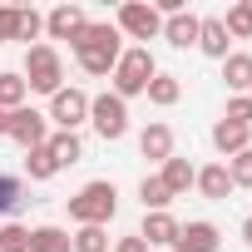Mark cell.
<instances>
[{"instance_id":"9","label":"cell","mask_w":252,"mask_h":252,"mask_svg":"<svg viewBox=\"0 0 252 252\" xmlns=\"http://www.w3.org/2000/svg\"><path fill=\"white\" fill-rule=\"evenodd\" d=\"M222 247V232L208 222V218H193V222H178V237H173V252H218Z\"/></svg>"},{"instance_id":"7","label":"cell","mask_w":252,"mask_h":252,"mask_svg":"<svg viewBox=\"0 0 252 252\" xmlns=\"http://www.w3.org/2000/svg\"><path fill=\"white\" fill-rule=\"evenodd\" d=\"M55 129H64V134H79V124H89V94L84 89H60L55 99H50V114H45Z\"/></svg>"},{"instance_id":"36","label":"cell","mask_w":252,"mask_h":252,"mask_svg":"<svg viewBox=\"0 0 252 252\" xmlns=\"http://www.w3.org/2000/svg\"><path fill=\"white\" fill-rule=\"evenodd\" d=\"M247 94H252V89H247Z\"/></svg>"},{"instance_id":"16","label":"cell","mask_w":252,"mask_h":252,"mask_svg":"<svg viewBox=\"0 0 252 252\" xmlns=\"http://www.w3.org/2000/svg\"><path fill=\"white\" fill-rule=\"evenodd\" d=\"M45 149L55 154V163H60V168H74V163L84 158V139H79V134H64V129H50Z\"/></svg>"},{"instance_id":"30","label":"cell","mask_w":252,"mask_h":252,"mask_svg":"<svg viewBox=\"0 0 252 252\" xmlns=\"http://www.w3.org/2000/svg\"><path fill=\"white\" fill-rule=\"evenodd\" d=\"M227 124H242V129H252V94H232L227 109H222Z\"/></svg>"},{"instance_id":"18","label":"cell","mask_w":252,"mask_h":252,"mask_svg":"<svg viewBox=\"0 0 252 252\" xmlns=\"http://www.w3.org/2000/svg\"><path fill=\"white\" fill-rule=\"evenodd\" d=\"M222 84H227L232 94H247V89H252V55H247V50H232V55L222 60Z\"/></svg>"},{"instance_id":"15","label":"cell","mask_w":252,"mask_h":252,"mask_svg":"<svg viewBox=\"0 0 252 252\" xmlns=\"http://www.w3.org/2000/svg\"><path fill=\"white\" fill-rule=\"evenodd\" d=\"M139 237H144L149 247H173V237H178V218H173V213H144Z\"/></svg>"},{"instance_id":"17","label":"cell","mask_w":252,"mask_h":252,"mask_svg":"<svg viewBox=\"0 0 252 252\" xmlns=\"http://www.w3.org/2000/svg\"><path fill=\"white\" fill-rule=\"evenodd\" d=\"M158 178H163V188H168L173 198H183V193L193 188V178H198V168H193L188 158H178V154H173V158H163V168H158Z\"/></svg>"},{"instance_id":"25","label":"cell","mask_w":252,"mask_h":252,"mask_svg":"<svg viewBox=\"0 0 252 252\" xmlns=\"http://www.w3.org/2000/svg\"><path fill=\"white\" fill-rule=\"evenodd\" d=\"M139 203H144V213H168L173 193L163 188V178H158V173H149V178L139 183Z\"/></svg>"},{"instance_id":"34","label":"cell","mask_w":252,"mask_h":252,"mask_svg":"<svg viewBox=\"0 0 252 252\" xmlns=\"http://www.w3.org/2000/svg\"><path fill=\"white\" fill-rule=\"evenodd\" d=\"M242 242L252 247V218H242Z\"/></svg>"},{"instance_id":"19","label":"cell","mask_w":252,"mask_h":252,"mask_svg":"<svg viewBox=\"0 0 252 252\" xmlns=\"http://www.w3.org/2000/svg\"><path fill=\"white\" fill-rule=\"evenodd\" d=\"M139 154L144 158H173V129H168V124H149V129L139 134Z\"/></svg>"},{"instance_id":"32","label":"cell","mask_w":252,"mask_h":252,"mask_svg":"<svg viewBox=\"0 0 252 252\" xmlns=\"http://www.w3.org/2000/svg\"><path fill=\"white\" fill-rule=\"evenodd\" d=\"M15 40V5H0V45Z\"/></svg>"},{"instance_id":"6","label":"cell","mask_w":252,"mask_h":252,"mask_svg":"<svg viewBox=\"0 0 252 252\" xmlns=\"http://www.w3.org/2000/svg\"><path fill=\"white\" fill-rule=\"evenodd\" d=\"M114 30L129 35V40H158L163 35V15L149 5V0H124L119 15H114Z\"/></svg>"},{"instance_id":"14","label":"cell","mask_w":252,"mask_h":252,"mask_svg":"<svg viewBox=\"0 0 252 252\" xmlns=\"http://www.w3.org/2000/svg\"><path fill=\"white\" fill-rule=\"evenodd\" d=\"M198 25H203V15L178 10V15H168V20H163V35H158V40H168L173 50H188V45H198Z\"/></svg>"},{"instance_id":"13","label":"cell","mask_w":252,"mask_h":252,"mask_svg":"<svg viewBox=\"0 0 252 252\" xmlns=\"http://www.w3.org/2000/svg\"><path fill=\"white\" fill-rule=\"evenodd\" d=\"M213 149H218V154H222V163H227V158H237L242 149H252V129L218 119V124H213Z\"/></svg>"},{"instance_id":"35","label":"cell","mask_w":252,"mask_h":252,"mask_svg":"<svg viewBox=\"0 0 252 252\" xmlns=\"http://www.w3.org/2000/svg\"><path fill=\"white\" fill-rule=\"evenodd\" d=\"M5 134H10V114L0 109V139H5Z\"/></svg>"},{"instance_id":"23","label":"cell","mask_w":252,"mask_h":252,"mask_svg":"<svg viewBox=\"0 0 252 252\" xmlns=\"http://www.w3.org/2000/svg\"><path fill=\"white\" fill-rule=\"evenodd\" d=\"M20 168H25V178H30V183H50V178L60 173V163H55V154H50L45 144H40V149H30Z\"/></svg>"},{"instance_id":"1","label":"cell","mask_w":252,"mask_h":252,"mask_svg":"<svg viewBox=\"0 0 252 252\" xmlns=\"http://www.w3.org/2000/svg\"><path fill=\"white\" fill-rule=\"evenodd\" d=\"M69 50H74L79 69L99 79V74H114V64H119V55H124V35L114 30V20H89Z\"/></svg>"},{"instance_id":"28","label":"cell","mask_w":252,"mask_h":252,"mask_svg":"<svg viewBox=\"0 0 252 252\" xmlns=\"http://www.w3.org/2000/svg\"><path fill=\"white\" fill-rule=\"evenodd\" d=\"M20 203H25V178L0 173V213H5V218H15V213H20Z\"/></svg>"},{"instance_id":"3","label":"cell","mask_w":252,"mask_h":252,"mask_svg":"<svg viewBox=\"0 0 252 252\" xmlns=\"http://www.w3.org/2000/svg\"><path fill=\"white\" fill-rule=\"evenodd\" d=\"M158 74V64H154V55H149V45H129L119 55V64H114V94L129 104V99H139L144 89H149V79Z\"/></svg>"},{"instance_id":"20","label":"cell","mask_w":252,"mask_h":252,"mask_svg":"<svg viewBox=\"0 0 252 252\" xmlns=\"http://www.w3.org/2000/svg\"><path fill=\"white\" fill-rule=\"evenodd\" d=\"M30 252H74V242H69L64 227L40 222V227H30Z\"/></svg>"},{"instance_id":"29","label":"cell","mask_w":252,"mask_h":252,"mask_svg":"<svg viewBox=\"0 0 252 252\" xmlns=\"http://www.w3.org/2000/svg\"><path fill=\"white\" fill-rule=\"evenodd\" d=\"M0 252H30V227L5 222V227H0Z\"/></svg>"},{"instance_id":"11","label":"cell","mask_w":252,"mask_h":252,"mask_svg":"<svg viewBox=\"0 0 252 252\" xmlns=\"http://www.w3.org/2000/svg\"><path fill=\"white\" fill-rule=\"evenodd\" d=\"M198 50L208 55V60H227L232 55V40H227V30H222V15H203V25H198Z\"/></svg>"},{"instance_id":"21","label":"cell","mask_w":252,"mask_h":252,"mask_svg":"<svg viewBox=\"0 0 252 252\" xmlns=\"http://www.w3.org/2000/svg\"><path fill=\"white\" fill-rule=\"evenodd\" d=\"M25 104H30V89H25L20 69H0V109L15 114V109H25Z\"/></svg>"},{"instance_id":"4","label":"cell","mask_w":252,"mask_h":252,"mask_svg":"<svg viewBox=\"0 0 252 252\" xmlns=\"http://www.w3.org/2000/svg\"><path fill=\"white\" fill-rule=\"evenodd\" d=\"M20 79H25L30 94H50V99H55V94L64 89V60H60V50H55V45H30Z\"/></svg>"},{"instance_id":"5","label":"cell","mask_w":252,"mask_h":252,"mask_svg":"<svg viewBox=\"0 0 252 252\" xmlns=\"http://www.w3.org/2000/svg\"><path fill=\"white\" fill-rule=\"evenodd\" d=\"M89 124H94V134H99L104 144H119L124 134H129V104H124L114 89L89 94Z\"/></svg>"},{"instance_id":"26","label":"cell","mask_w":252,"mask_h":252,"mask_svg":"<svg viewBox=\"0 0 252 252\" xmlns=\"http://www.w3.org/2000/svg\"><path fill=\"white\" fill-rule=\"evenodd\" d=\"M40 35H45V15L35 5H15V40H25V50H30V40H40Z\"/></svg>"},{"instance_id":"27","label":"cell","mask_w":252,"mask_h":252,"mask_svg":"<svg viewBox=\"0 0 252 252\" xmlns=\"http://www.w3.org/2000/svg\"><path fill=\"white\" fill-rule=\"evenodd\" d=\"M69 242H74V252H109V247H114L109 227H74Z\"/></svg>"},{"instance_id":"24","label":"cell","mask_w":252,"mask_h":252,"mask_svg":"<svg viewBox=\"0 0 252 252\" xmlns=\"http://www.w3.org/2000/svg\"><path fill=\"white\" fill-rule=\"evenodd\" d=\"M222 30H227V40H252V0H237V5H227Z\"/></svg>"},{"instance_id":"22","label":"cell","mask_w":252,"mask_h":252,"mask_svg":"<svg viewBox=\"0 0 252 252\" xmlns=\"http://www.w3.org/2000/svg\"><path fill=\"white\" fill-rule=\"evenodd\" d=\"M144 94H149V104H158V109H173V104L183 99V84H178V74H163V69H158V74L149 79V89H144Z\"/></svg>"},{"instance_id":"8","label":"cell","mask_w":252,"mask_h":252,"mask_svg":"<svg viewBox=\"0 0 252 252\" xmlns=\"http://www.w3.org/2000/svg\"><path fill=\"white\" fill-rule=\"evenodd\" d=\"M5 139H15V144H20V154H30V149H40V144L50 139V119H45L40 109H30V104H25V109H15V114H10V134H5Z\"/></svg>"},{"instance_id":"31","label":"cell","mask_w":252,"mask_h":252,"mask_svg":"<svg viewBox=\"0 0 252 252\" xmlns=\"http://www.w3.org/2000/svg\"><path fill=\"white\" fill-rule=\"evenodd\" d=\"M227 178H232V188H252V149H242L237 158H227Z\"/></svg>"},{"instance_id":"2","label":"cell","mask_w":252,"mask_h":252,"mask_svg":"<svg viewBox=\"0 0 252 252\" xmlns=\"http://www.w3.org/2000/svg\"><path fill=\"white\" fill-rule=\"evenodd\" d=\"M114 213H119V188L109 178H94L69 198V222L74 227H109Z\"/></svg>"},{"instance_id":"10","label":"cell","mask_w":252,"mask_h":252,"mask_svg":"<svg viewBox=\"0 0 252 252\" xmlns=\"http://www.w3.org/2000/svg\"><path fill=\"white\" fill-rule=\"evenodd\" d=\"M89 25V15H84V5H55L50 15H45V35L50 40H79V30Z\"/></svg>"},{"instance_id":"12","label":"cell","mask_w":252,"mask_h":252,"mask_svg":"<svg viewBox=\"0 0 252 252\" xmlns=\"http://www.w3.org/2000/svg\"><path fill=\"white\" fill-rule=\"evenodd\" d=\"M193 188H198L208 203H227V193H232L227 163H222V158H218V163H203V168H198V178H193Z\"/></svg>"},{"instance_id":"33","label":"cell","mask_w":252,"mask_h":252,"mask_svg":"<svg viewBox=\"0 0 252 252\" xmlns=\"http://www.w3.org/2000/svg\"><path fill=\"white\" fill-rule=\"evenodd\" d=\"M114 252H149V242L139 232H129V237H114Z\"/></svg>"}]
</instances>
